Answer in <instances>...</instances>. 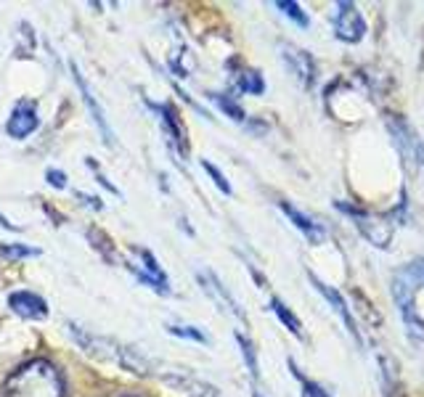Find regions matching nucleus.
Wrapping results in <instances>:
<instances>
[{
    "instance_id": "26",
    "label": "nucleus",
    "mask_w": 424,
    "mask_h": 397,
    "mask_svg": "<svg viewBox=\"0 0 424 397\" xmlns=\"http://www.w3.org/2000/svg\"><path fill=\"white\" fill-rule=\"evenodd\" d=\"M85 165H88V167L93 169V172H96L98 183H101V186H104V188H109L111 193H117V196H120V188H117V186H114V183H109V181H107V178H104V175H101V169H98V165H96V162H93V159H85Z\"/></svg>"
},
{
    "instance_id": "8",
    "label": "nucleus",
    "mask_w": 424,
    "mask_h": 397,
    "mask_svg": "<svg viewBox=\"0 0 424 397\" xmlns=\"http://www.w3.org/2000/svg\"><path fill=\"white\" fill-rule=\"evenodd\" d=\"M69 69H72V77H74V85H77V90L83 93V101L85 106H88V111H90V117H93V122L98 125V130H101V138H104V144L107 146H114V132L109 130V122H107V111H104V106L98 104V98L93 96V90H90V85L85 83L83 72H80V67L77 64H69Z\"/></svg>"
},
{
    "instance_id": "1",
    "label": "nucleus",
    "mask_w": 424,
    "mask_h": 397,
    "mask_svg": "<svg viewBox=\"0 0 424 397\" xmlns=\"http://www.w3.org/2000/svg\"><path fill=\"white\" fill-rule=\"evenodd\" d=\"M67 328H69V334L74 337V342H77L88 355L114 363V365H120V368L135 373V376H149V373H154V361L146 358L141 349L130 347V344H125L120 339L96 334V331L80 326L77 321H67Z\"/></svg>"
},
{
    "instance_id": "14",
    "label": "nucleus",
    "mask_w": 424,
    "mask_h": 397,
    "mask_svg": "<svg viewBox=\"0 0 424 397\" xmlns=\"http://www.w3.org/2000/svg\"><path fill=\"white\" fill-rule=\"evenodd\" d=\"M149 106L159 114V120H162V127L167 132L170 144L178 148L181 157H186V154H189V141H186V130H183L181 120H178V114L172 111V106H167V104H149Z\"/></svg>"
},
{
    "instance_id": "5",
    "label": "nucleus",
    "mask_w": 424,
    "mask_h": 397,
    "mask_svg": "<svg viewBox=\"0 0 424 397\" xmlns=\"http://www.w3.org/2000/svg\"><path fill=\"white\" fill-rule=\"evenodd\" d=\"M337 207L355 220V228L361 230V236H364L369 244H374L379 249H388L390 241H392V228H390V223L379 220V217L366 215V212H361L358 207H350V204H345V202H337Z\"/></svg>"
},
{
    "instance_id": "21",
    "label": "nucleus",
    "mask_w": 424,
    "mask_h": 397,
    "mask_svg": "<svg viewBox=\"0 0 424 397\" xmlns=\"http://www.w3.org/2000/svg\"><path fill=\"white\" fill-rule=\"evenodd\" d=\"M276 8H281V13H284V16H289L294 25H300V27L310 25V22H308V16H305V11L300 8V3H294V0H279V3H276Z\"/></svg>"
},
{
    "instance_id": "13",
    "label": "nucleus",
    "mask_w": 424,
    "mask_h": 397,
    "mask_svg": "<svg viewBox=\"0 0 424 397\" xmlns=\"http://www.w3.org/2000/svg\"><path fill=\"white\" fill-rule=\"evenodd\" d=\"M8 307L19 318L27 321H46L48 318V302L35 291H13L8 294Z\"/></svg>"
},
{
    "instance_id": "25",
    "label": "nucleus",
    "mask_w": 424,
    "mask_h": 397,
    "mask_svg": "<svg viewBox=\"0 0 424 397\" xmlns=\"http://www.w3.org/2000/svg\"><path fill=\"white\" fill-rule=\"evenodd\" d=\"M289 368L294 371V363H292V361H289ZM294 376L303 382V397H329V392L324 389V386L315 384V382H308V379H303V376H300V371H294Z\"/></svg>"
},
{
    "instance_id": "28",
    "label": "nucleus",
    "mask_w": 424,
    "mask_h": 397,
    "mask_svg": "<svg viewBox=\"0 0 424 397\" xmlns=\"http://www.w3.org/2000/svg\"><path fill=\"white\" fill-rule=\"evenodd\" d=\"M77 199H83L85 204H90L93 209H101V207H104V204H101V199H98V196H88V193H80V191H77Z\"/></svg>"
},
{
    "instance_id": "4",
    "label": "nucleus",
    "mask_w": 424,
    "mask_h": 397,
    "mask_svg": "<svg viewBox=\"0 0 424 397\" xmlns=\"http://www.w3.org/2000/svg\"><path fill=\"white\" fill-rule=\"evenodd\" d=\"M385 125H388L392 141L398 146L400 157L406 159L413 167H424V141L422 135L413 130L409 122L403 120L400 114H388L385 117Z\"/></svg>"
},
{
    "instance_id": "24",
    "label": "nucleus",
    "mask_w": 424,
    "mask_h": 397,
    "mask_svg": "<svg viewBox=\"0 0 424 397\" xmlns=\"http://www.w3.org/2000/svg\"><path fill=\"white\" fill-rule=\"evenodd\" d=\"M202 167H205V172L210 175V178H212V183L218 186L220 191L226 193V196H231V191H233V188H231V183L226 181V175H223V172H220V169L215 167L212 162H207V159H202Z\"/></svg>"
},
{
    "instance_id": "30",
    "label": "nucleus",
    "mask_w": 424,
    "mask_h": 397,
    "mask_svg": "<svg viewBox=\"0 0 424 397\" xmlns=\"http://www.w3.org/2000/svg\"><path fill=\"white\" fill-rule=\"evenodd\" d=\"M252 397H260V395H257V392H254V395H252Z\"/></svg>"
},
{
    "instance_id": "7",
    "label": "nucleus",
    "mask_w": 424,
    "mask_h": 397,
    "mask_svg": "<svg viewBox=\"0 0 424 397\" xmlns=\"http://www.w3.org/2000/svg\"><path fill=\"white\" fill-rule=\"evenodd\" d=\"M162 382L167 386H172L175 392H181L183 397H223L218 386H212L210 382L199 379L194 373L167 371V373H162Z\"/></svg>"
},
{
    "instance_id": "3",
    "label": "nucleus",
    "mask_w": 424,
    "mask_h": 397,
    "mask_svg": "<svg viewBox=\"0 0 424 397\" xmlns=\"http://www.w3.org/2000/svg\"><path fill=\"white\" fill-rule=\"evenodd\" d=\"M392 300L398 305L400 315H403V323L409 328L411 339L424 342V321L419 310H416V286L406 273H398L392 278Z\"/></svg>"
},
{
    "instance_id": "27",
    "label": "nucleus",
    "mask_w": 424,
    "mask_h": 397,
    "mask_svg": "<svg viewBox=\"0 0 424 397\" xmlns=\"http://www.w3.org/2000/svg\"><path fill=\"white\" fill-rule=\"evenodd\" d=\"M46 181L53 186V188H67V175L61 169H48L46 172Z\"/></svg>"
},
{
    "instance_id": "16",
    "label": "nucleus",
    "mask_w": 424,
    "mask_h": 397,
    "mask_svg": "<svg viewBox=\"0 0 424 397\" xmlns=\"http://www.w3.org/2000/svg\"><path fill=\"white\" fill-rule=\"evenodd\" d=\"M196 278H199V284H202V289L212 297V300L218 302L220 307H228L233 315H242V310H239V305H236V300L228 294V289L220 284V278L215 276V273H210V270H199L196 273Z\"/></svg>"
},
{
    "instance_id": "9",
    "label": "nucleus",
    "mask_w": 424,
    "mask_h": 397,
    "mask_svg": "<svg viewBox=\"0 0 424 397\" xmlns=\"http://www.w3.org/2000/svg\"><path fill=\"white\" fill-rule=\"evenodd\" d=\"M135 254L141 257L144 267H138V265H128V267H130V273H135L138 281H144L149 289H154L157 294H165V297H167L170 281H167V276H165V270L159 267L157 257L149 252V249H135Z\"/></svg>"
},
{
    "instance_id": "19",
    "label": "nucleus",
    "mask_w": 424,
    "mask_h": 397,
    "mask_svg": "<svg viewBox=\"0 0 424 397\" xmlns=\"http://www.w3.org/2000/svg\"><path fill=\"white\" fill-rule=\"evenodd\" d=\"M210 98L215 101V106L226 114V117H231L233 122H244L247 120V114H244V109L233 101V98L228 96V93H210Z\"/></svg>"
},
{
    "instance_id": "2",
    "label": "nucleus",
    "mask_w": 424,
    "mask_h": 397,
    "mask_svg": "<svg viewBox=\"0 0 424 397\" xmlns=\"http://www.w3.org/2000/svg\"><path fill=\"white\" fill-rule=\"evenodd\" d=\"M3 397H67V384L50 361H29L19 365L3 384Z\"/></svg>"
},
{
    "instance_id": "20",
    "label": "nucleus",
    "mask_w": 424,
    "mask_h": 397,
    "mask_svg": "<svg viewBox=\"0 0 424 397\" xmlns=\"http://www.w3.org/2000/svg\"><path fill=\"white\" fill-rule=\"evenodd\" d=\"M236 342H239V349H242L244 363H247V368H249V373H252V379H257V376H260V368H257V355H254V344L247 337H244L242 331H236Z\"/></svg>"
},
{
    "instance_id": "11",
    "label": "nucleus",
    "mask_w": 424,
    "mask_h": 397,
    "mask_svg": "<svg viewBox=\"0 0 424 397\" xmlns=\"http://www.w3.org/2000/svg\"><path fill=\"white\" fill-rule=\"evenodd\" d=\"M308 281H310V284H313V289L318 291V294H321V297H324V300H327L331 307H334V313L342 318V323L348 326V331L353 334V339L361 344V334H358V328H355V318H353V313H350V307H348V302H345V297H342V294H339L334 286L324 284V281L315 276V273H310V270H308Z\"/></svg>"
},
{
    "instance_id": "29",
    "label": "nucleus",
    "mask_w": 424,
    "mask_h": 397,
    "mask_svg": "<svg viewBox=\"0 0 424 397\" xmlns=\"http://www.w3.org/2000/svg\"><path fill=\"white\" fill-rule=\"evenodd\" d=\"M0 225H3V228H8V230H19V225H13L11 220H8V217H3V215H0Z\"/></svg>"
},
{
    "instance_id": "6",
    "label": "nucleus",
    "mask_w": 424,
    "mask_h": 397,
    "mask_svg": "<svg viewBox=\"0 0 424 397\" xmlns=\"http://www.w3.org/2000/svg\"><path fill=\"white\" fill-rule=\"evenodd\" d=\"M334 35L337 40L342 43H361L366 37V22L361 11H358V6H353V3H337V13H334Z\"/></svg>"
},
{
    "instance_id": "12",
    "label": "nucleus",
    "mask_w": 424,
    "mask_h": 397,
    "mask_svg": "<svg viewBox=\"0 0 424 397\" xmlns=\"http://www.w3.org/2000/svg\"><path fill=\"white\" fill-rule=\"evenodd\" d=\"M40 125V117H37V106L32 101H19L13 106L11 117L6 122V132L16 138V141H25L27 135H32Z\"/></svg>"
},
{
    "instance_id": "15",
    "label": "nucleus",
    "mask_w": 424,
    "mask_h": 397,
    "mask_svg": "<svg viewBox=\"0 0 424 397\" xmlns=\"http://www.w3.org/2000/svg\"><path fill=\"white\" fill-rule=\"evenodd\" d=\"M279 209L289 217V223L294 225V228L303 230V236L310 241V244H321V241L327 239V230L321 228L310 215H305L303 209H297V207L289 204V202H279Z\"/></svg>"
},
{
    "instance_id": "10",
    "label": "nucleus",
    "mask_w": 424,
    "mask_h": 397,
    "mask_svg": "<svg viewBox=\"0 0 424 397\" xmlns=\"http://www.w3.org/2000/svg\"><path fill=\"white\" fill-rule=\"evenodd\" d=\"M281 59L287 61V67L292 69V74L305 85V88H313L315 85V61L308 50L297 48L292 43H281Z\"/></svg>"
},
{
    "instance_id": "23",
    "label": "nucleus",
    "mask_w": 424,
    "mask_h": 397,
    "mask_svg": "<svg viewBox=\"0 0 424 397\" xmlns=\"http://www.w3.org/2000/svg\"><path fill=\"white\" fill-rule=\"evenodd\" d=\"M0 254L19 260V257H37V254H40V249H35V246H27V244H0Z\"/></svg>"
},
{
    "instance_id": "18",
    "label": "nucleus",
    "mask_w": 424,
    "mask_h": 397,
    "mask_svg": "<svg viewBox=\"0 0 424 397\" xmlns=\"http://www.w3.org/2000/svg\"><path fill=\"white\" fill-rule=\"evenodd\" d=\"M236 83H239V90H242V93H249V96H263V90H266L263 74L254 72V69H242Z\"/></svg>"
},
{
    "instance_id": "22",
    "label": "nucleus",
    "mask_w": 424,
    "mask_h": 397,
    "mask_svg": "<svg viewBox=\"0 0 424 397\" xmlns=\"http://www.w3.org/2000/svg\"><path fill=\"white\" fill-rule=\"evenodd\" d=\"M167 331L172 334V337L191 339V342H199V344H207V342H210L205 331H199L196 326H175V323H170V326H167Z\"/></svg>"
},
{
    "instance_id": "17",
    "label": "nucleus",
    "mask_w": 424,
    "mask_h": 397,
    "mask_svg": "<svg viewBox=\"0 0 424 397\" xmlns=\"http://www.w3.org/2000/svg\"><path fill=\"white\" fill-rule=\"evenodd\" d=\"M271 310L276 313V318H279L281 323L289 328L294 337L303 339V323H300V318L292 313L289 307H287V305H284V302H281L279 297H271Z\"/></svg>"
}]
</instances>
